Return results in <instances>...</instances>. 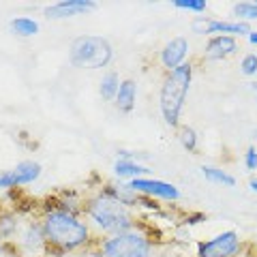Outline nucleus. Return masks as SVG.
<instances>
[{
  "mask_svg": "<svg viewBox=\"0 0 257 257\" xmlns=\"http://www.w3.org/2000/svg\"><path fill=\"white\" fill-rule=\"evenodd\" d=\"M24 219L26 216H24L20 208H11V206L0 208V242H13L20 234Z\"/></svg>",
  "mask_w": 257,
  "mask_h": 257,
  "instance_id": "nucleus-16",
  "label": "nucleus"
},
{
  "mask_svg": "<svg viewBox=\"0 0 257 257\" xmlns=\"http://www.w3.org/2000/svg\"><path fill=\"white\" fill-rule=\"evenodd\" d=\"M111 174L118 182H133L138 178H144V176H150V167L144 165L142 161L135 159H114L111 163Z\"/></svg>",
  "mask_w": 257,
  "mask_h": 257,
  "instance_id": "nucleus-17",
  "label": "nucleus"
},
{
  "mask_svg": "<svg viewBox=\"0 0 257 257\" xmlns=\"http://www.w3.org/2000/svg\"><path fill=\"white\" fill-rule=\"evenodd\" d=\"M246 184H248V189H251V193H255V195H257V176H251Z\"/></svg>",
  "mask_w": 257,
  "mask_h": 257,
  "instance_id": "nucleus-30",
  "label": "nucleus"
},
{
  "mask_svg": "<svg viewBox=\"0 0 257 257\" xmlns=\"http://www.w3.org/2000/svg\"><path fill=\"white\" fill-rule=\"evenodd\" d=\"M187 62H191V41L184 35L167 39L157 52V64L163 73H170Z\"/></svg>",
  "mask_w": 257,
  "mask_h": 257,
  "instance_id": "nucleus-11",
  "label": "nucleus"
},
{
  "mask_svg": "<svg viewBox=\"0 0 257 257\" xmlns=\"http://www.w3.org/2000/svg\"><path fill=\"white\" fill-rule=\"evenodd\" d=\"M176 140H178L182 150H187L189 155H195L199 150V133L195 131V126L182 122L178 128H176Z\"/></svg>",
  "mask_w": 257,
  "mask_h": 257,
  "instance_id": "nucleus-23",
  "label": "nucleus"
},
{
  "mask_svg": "<svg viewBox=\"0 0 257 257\" xmlns=\"http://www.w3.org/2000/svg\"><path fill=\"white\" fill-rule=\"evenodd\" d=\"M84 219L90 223V227H92L96 238L116 236V234H122V231L142 227L144 225L142 216L138 212L122 206V204L114 202V199L107 197L101 189L86 193Z\"/></svg>",
  "mask_w": 257,
  "mask_h": 257,
  "instance_id": "nucleus-2",
  "label": "nucleus"
},
{
  "mask_svg": "<svg viewBox=\"0 0 257 257\" xmlns=\"http://www.w3.org/2000/svg\"><path fill=\"white\" fill-rule=\"evenodd\" d=\"M246 43H248V45H253V47H257V28H253L251 32H248Z\"/></svg>",
  "mask_w": 257,
  "mask_h": 257,
  "instance_id": "nucleus-29",
  "label": "nucleus"
},
{
  "mask_svg": "<svg viewBox=\"0 0 257 257\" xmlns=\"http://www.w3.org/2000/svg\"><path fill=\"white\" fill-rule=\"evenodd\" d=\"M84 199H86V191H77V189H60L58 193H54L52 197H47L45 206L58 208V210H64V212L84 216Z\"/></svg>",
  "mask_w": 257,
  "mask_h": 257,
  "instance_id": "nucleus-14",
  "label": "nucleus"
},
{
  "mask_svg": "<svg viewBox=\"0 0 257 257\" xmlns=\"http://www.w3.org/2000/svg\"><path fill=\"white\" fill-rule=\"evenodd\" d=\"M229 15H231V20L253 26V24H257V3L255 0H240V3H234L229 9Z\"/></svg>",
  "mask_w": 257,
  "mask_h": 257,
  "instance_id": "nucleus-22",
  "label": "nucleus"
},
{
  "mask_svg": "<svg viewBox=\"0 0 257 257\" xmlns=\"http://www.w3.org/2000/svg\"><path fill=\"white\" fill-rule=\"evenodd\" d=\"M138 96H140V86L138 79L133 77H122L118 88V94L114 99V107L120 114H133L135 107H138Z\"/></svg>",
  "mask_w": 257,
  "mask_h": 257,
  "instance_id": "nucleus-18",
  "label": "nucleus"
},
{
  "mask_svg": "<svg viewBox=\"0 0 257 257\" xmlns=\"http://www.w3.org/2000/svg\"><path fill=\"white\" fill-rule=\"evenodd\" d=\"M253 138H255V142H257V131H255V133H253Z\"/></svg>",
  "mask_w": 257,
  "mask_h": 257,
  "instance_id": "nucleus-34",
  "label": "nucleus"
},
{
  "mask_svg": "<svg viewBox=\"0 0 257 257\" xmlns=\"http://www.w3.org/2000/svg\"><path fill=\"white\" fill-rule=\"evenodd\" d=\"M180 223L184 225V227H195V225L206 223V214L204 212H189V214L182 216Z\"/></svg>",
  "mask_w": 257,
  "mask_h": 257,
  "instance_id": "nucleus-27",
  "label": "nucleus"
},
{
  "mask_svg": "<svg viewBox=\"0 0 257 257\" xmlns=\"http://www.w3.org/2000/svg\"><path fill=\"white\" fill-rule=\"evenodd\" d=\"M116 58V50L103 35H79L69 43V64L75 69L103 71Z\"/></svg>",
  "mask_w": 257,
  "mask_h": 257,
  "instance_id": "nucleus-5",
  "label": "nucleus"
},
{
  "mask_svg": "<svg viewBox=\"0 0 257 257\" xmlns=\"http://www.w3.org/2000/svg\"><path fill=\"white\" fill-rule=\"evenodd\" d=\"M128 184H131V189L135 193H140L142 197L155 199L159 204H178L182 199V191L176 187L174 182L152 178V176H144V178H138Z\"/></svg>",
  "mask_w": 257,
  "mask_h": 257,
  "instance_id": "nucleus-9",
  "label": "nucleus"
},
{
  "mask_svg": "<svg viewBox=\"0 0 257 257\" xmlns=\"http://www.w3.org/2000/svg\"><path fill=\"white\" fill-rule=\"evenodd\" d=\"M155 251L157 240L146 225H142L116 236L99 238L90 253L96 257H152Z\"/></svg>",
  "mask_w": 257,
  "mask_h": 257,
  "instance_id": "nucleus-4",
  "label": "nucleus"
},
{
  "mask_svg": "<svg viewBox=\"0 0 257 257\" xmlns=\"http://www.w3.org/2000/svg\"><path fill=\"white\" fill-rule=\"evenodd\" d=\"M199 172H202L204 178L210 182V184H216V187H223V189H234L238 180H236V176L227 172V170H223V167H216V165H202L199 167Z\"/></svg>",
  "mask_w": 257,
  "mask_h": 257,
  "instance_id": "nucleus-20",
  "label": "nucleus"
},
{
  "mask_svg": "<svg viewBox=\"0 0 257 257\" xmlns=\"http://www.w3.org/2000/svg\"><path fill=\"white\" fill-rule=\"evenodd\" d=\"M238 71L240 75H244L248 79H257V52H244L240 56Z\"/></svg>",
  "mask_w": 257,
  "mask_h": 257,
  "instance_id": "nucleus-24",
  "label": "nucleus"
},
{
  "mask_svg": "<svg viewBox=\"0 0 257 257\" xmlns=\"http://www.w3.org/2000/svg\"><path fill=\"white\" fill-rule=\"evenodd\" d=\"M242 165L248 172H257V146H248L242 155Z\"/></svg>",
  "mask_w": 257,
  "mask_h": 257,
  "instance_id": "nucleus-26",
  "label": "nucleus"
},
{
  "mask_svg": "<svg viewBox=\"0 0 257 257\" xmlns=\"http://www.w3.org/2000/svg\"><path fill=\"white\" fill-rule=\"evenodd\" d=\"M240 52V39L227 37V35H216L206 39L202 47V60L206 62H223L229 60Z\"/></svg>",
  "mask_w": 257,
  "mask_h": 257,
  "instance_id": "nucleus-13",
  "label": "nucleus"
},
{
  "mask_svg": "<svg viewBox=\"0 0 257 257\" xmlns=\"http://www.w3.org/2000/svg\"><path fill=\"white\" fill-rule=\"evenodd\" d=\"M251 90L257 94V79H253V82H251Z\"/></svg>",
  "mask_w": 257,
  "mask_h": 257,
  "instance_id": "nucleus-31",
  "label": "nucleus"
},
{
  "mask_svg": "<svg viewBox=\"0 0 257 257\" xmlns=\"http://www.w3.org/2000/svg\"><path fill=\"white\" fill-rule=\"evenodd\" d=\"M172 5H174V9L193 13L195 18H199V15H204L208 11V3H206V0H174Z\"/></svg>",
  "mask_w": 257,
  "mask_h": 257,
  "instance_id": "nucleus-25",
  "label": "nucleus"
},
{
  "mask_svg": "<svg viewBox=\"0 0 257 257\" xmlns=\"http://www.w3.org/2000/svg\"><path fill=\"white\" fill-rule=\"evenodd\" d=\"M0 257H24V255L13 246V242H9V244H7V248H5V253L0 255Z\"/></svg>",
  "mask_w": 257,
  "mask_h": 257,
  "instance_id": "nucleus-28",
  "label": "nucleus"
},
{
  "mask_svg": "<svg viewBox=\"0 0 257 257\" xmlns=\"http://www.w3.org/2000/svg\"><path fill=\"white\" fill-rule=\"evenodd\" d=\"M99 189L105 193L107 197L114 199V202L122 204V206H126V208H131V210H135V212L140 214L142 195H140V193H135L128 182H118V180H114V182H103Z\"/></svg>",
  "mask_w": 257,
  "mask_h": 257,
  "instance_id": "nucleus-15",
  "label": "nucleus"
},
{
  "mask_svg": "<svg viewBox=\"0 0 257 257\" xmlns=\"http://www.w3.org/2000/svg\"><path fill=\"white\" fill-rule=\"evenodd\" d=\"M7 244H9V242H0V255H3V253H5V248H7Z\"/></svg>",
  "mask_w": 257,
  "mask_h": 257,
  "instance_id": "nucleus-32",
  "label": "nucleus"
},
{
  "mask_svg": "<svg viewBox=\"0 0 257 257\" xmlns=\"http://www.w3.org/2000/svg\"><path fill=\"white\" fill-rule=\"evenodd\" d=\"M96 9H99V5L94 0H58V3L45 5L41 13L50 22H64V20L82 18V15H88Z\"/></svg>",
  "mask_w": 257,
  "mask_h": 257,
  "instance_id": "nucleus-12",
  "label": "nucleus"
},
{
  "mask_svg": "<svg viewBox=\"0 0 257 257\" xmlns=\"http://www.w3.org/2000/svg\"><path fill=\"white\" fill-rule=\"evenodd\" d=\"M39 216L43 223V231L47 238V255L52 257H69V255H86L90 253L96 238L84 216L58 210V208L41 206Z\"/></svg>",
  "mask_w": 257,
  "mask_h": 257,
  "instance_id": "nucleus-1",
  "label": "nucleus"
},
{
  "mask_svg": "<svg viewBox=\"0 0 257 257\" xmlns=\"http://www.w3.org/2000/svg\"><path fill=\"white\" fill-rule=\"evenodd\" d=\"M43 176V165L35 159H24L11 170H0V191L30 187Z\"/></svg>",
  "mask_w": 257,
  "mask_h": 257,
  "instance_id": "nucleus-10",
  "label": "nucleus"
},
{
  "mask_svg": "<svg viewBox=\"0 0 257 257\" xmlns=\"http://www.w3.org/2000/svg\"><path fill=\"white\" fill-rule=\"evenodd\" d=\"M43 257H52V255H43Z\"/></svg>",
  "mask_w": 257,
  "mask_h": 257,
  "instance_id": "nucleus-35",
  "label": "nucleus"
},
{
  "mask_svg": "<svg viewBox=\"0 0 257 257\" xmlns=\"http://www.w3.org/2000/svg\"><path fill=\"white\" fill-rule=\"evenodd\" d=\"M251 248L236 229H223L212 238L197 240L195 257H244Z\"/></svg>",
  "mask_w": 257,
  "mask_h": 257,
  "instance_id": "nucleus-6",
  "label": "nucleus"
},
{
  "mask_svg": "<svg viewBox=\"0 0 257 257\" xmlns=\"http://www.w3.org/2000/svg\"><path fill=\"white\" fill-rule=\"evenodd\" d=\"M244 257H257V255H253V253H251V251H248V253H246V255H244Z\"/></svg>",
  "mask_w": 257,
  "mask_h": 257,
  "instance_id": "nucleus-33",
  "label": "nucleus"
},
{
  "mask_svg": "<svg viewBox=\"0 0 257 257\" xmlns=\"http://www.w3.org/2000/svg\"><path fill=\"white\" fill-rule=\"evenodd\" d=\"M255 3H257V0H255Z\"/></svg>",
  "mask_w": 257,
  "mask_h": 257,
  "instance_id": "nucleus-36",
  "label": "nucleus"
},
{
  "mask_svg": "<svg viewBox=\"0 0 257 257\" xmlns=\"http://www.w3.org/2000/svg\"><path fill=\"white\" fill-rule=\"evenodd\" d=\"M191 30L195 32V35H202L206 39L210 37H216V35H227V37H248V32L253 30V26H248V24H242V22H236V20H223V18H204V15H199V18H193L191 22Z\"/></svg>",
  "mask_w": 257,
  "mask_h": 257,
  "instance_id": "nucleus-8",
  "label": "nucleus"
},
{
  "mask_svg": "<svg viewBox=\"0 0 257 257\" xmlns=\"http://www.w3.org/2000/svg\"><path fill=\"white\" fill-rule=\"evenodd\" d=\"M120 82H122V77L118 75V71H114V69L103 71V75L99 79V96L105 103H114L116 94H118V88H120Z\"/></svg>",
  "mask_w": 257,
  "mask_h": 257,
  "instance_id": "nucleus-21",
  "label": "nucleus"
},
{
  "mask_svg": "<svg viewBox=\"0 0 257 257\" xmlns=\"http://www.w3.org/2000/svg\"><path fill=\"white\" fill-rule=\"evenodd\" d=\"M41 30V24L39 20H35L32 15H15L9 20V32L20 39H32L39 35Z\"/></svg>",
  "mask_w": 257,
  "mask_h": 257,
  "instance_id": "nucleus-19",
  "label": "nucleus"
},
{
  "mask_svg": "<svg viewBox=\"0 0 257 257\" xmlns=\"http://www.w3.org/2000/svg\"><path fill=\"white\" fill-rule=\"evenodd\" d=\"M193 77H195V64L193 62L182 64V67L170 71V73H163V77H161L159 111L165 126L174 128V131L182 124L180 120L184 105H187V96L193 86Z\"/></svg>",
  "mask_w": 257,
  "mask_h": 257,
  "instance_id": "nucleus-3",
  "label": "nucleus"
},
{
  "mask_svg": "<svg viewBox=\"0 0 257 257\" xmlns=\"http://www.w3.org/2000/svg\"><path fill=\"white\" fill-rule=\"evenodd\" d=\"M13 246L18 248L24 257H43V255H47V238H45L43 223H41L39 212L24 219L20 234L13 240Z\"/></svg>",
  "mask_w": 257,
  "mask_h": 257,
  "instance_id": "nucleus-7",
  "label": "nucleus"
}]
</instances>
